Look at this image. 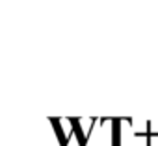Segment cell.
Instances as JSON below:
<instances>
[]
</instances>
